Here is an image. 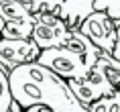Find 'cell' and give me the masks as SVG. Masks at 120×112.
<instances>
[{
    "instance_id": "16",
    "label": "cell",
    "mask_w": 120,
    "mask_h": 112,
    "mask_svg": "<svg viewBox=\"0 0 120 112\" xmlns=\"http://www.w3.org/2000/svg\"><path fill=\"white\" fill-rule=\"evenodd\" d=\"M2 31H4V20L0 19V39H2Z\"/></svg>"
},
{
    "instance_id": "8",
    "label": "cell",
    "mask_w": 120,
    "mask_h": 112,
    "mask_svg": "<svg viewBox=\"0 0 120 112\" xmlns=\"http://www.w3.org/2000/svg\"><path fill=\"white\" fill-rule=\"evenodd\" d=\"M0 19L6 23H35V14L20 0H0Z\"/></svg>"
},
{
    "instance_id": "9",
    "label": "cell",
    "mask_w": 120,
    "mask_h": 112,
    "mask_svg": "<svg viewBox=\"0 0 120 112\" xmlns=\"http://www.w3.org/2000/svg\"><path fill=\"white\" fill-rule=\"evenodd\" d=\"M98 65L102 67V71H104V75L108 77V81L120 92V65L114 61V57L102 53L100 59H98Z\"/></svg>"
},
{
    "instance_id": "7",
    "label": "cell",
    "mask_w": 120,
    "mask_h": 112,
    "mask_svg": "<svg viewBox=\"0 0 120 112\" xmlns=\"http://www.w3.org/2000/svg\"><path fill=\"white\" fill-rule=\"evenodd\" d=\"M41 55V49L29 41H14V39H0V71L10 73L20 65L37 61Z\"/></svg>"
},
{
    "instance_id": "14",
    "label": "cell",
    "mask_w": 120,
    "mask_h": 112,
    "mask_svg": "<svg viewBox=\"0 0 120 112\" xmlns=\"http://www.w3.org/2000/svg\"><path fill=\"white\" fill-rule=\"evenodd\" d=\"M25 112H53L49 108V106H41V104H37V106H31V108H26Z\"/></svg>"
},
{
    "instance_id": "3",
    "label": "cell",
    "mask_w": 120,
    "mask_h": 112,
    "mask_svg": "<svg viewBox=\"0 0 120 112\" xmlns=\"http://www.w3.org/2000/svg\"><path fill=\"white\" fill-rule=\"evenodd\" d=\"M33 14L53 12L69 27L71 31L79 29L83 20L94 12L96 0H20Z\"/></svg>"
},
{
    "instance_id": "4",
    "label": "cell",
    "mask_w": 120,
    "mask_h": 112,
    "mask_svg": "<svg viewBox=\"0 0 120 112\" xmlns=\"http://www.w3.org/2000/svg\"><path fill=\"white\" fill-rule=\"evenodd\" d=\"M71 29L65 25L53 12H37L35 14V27H33V43L41 51L63 47L65 41L69 39Z\"/></svg>"
},
{
    "instance_id": "12",
    "label": "cell",
    "mask_w": 120,
    "mask_h": 112,
    "mask_svg": "<svg viewBox=\"0 0 120 112\" xmlns=\"http://www.w3.org/2000/svg\"><path fill=\"white\" fill-rule=\"evenodd\" d=\"M12 104V94H10V84H8V75L0 71V112H8Z\"/></svg>"
},
{
    "instance_id": "11",
    "label": "cell",
    "mask_w": 120,
    "mask_h": 112,
    "mask_svg": "<svg viewBox=\"0 0 120 112\" xmlns=\"http://www.w3.org/2000/svg\"><path fill=\"white\" fill-rule=\"evenodd\" d=\"M94 10H98V12H108V16L114 19L116 25H120V0H96Z\"/></svg>"
},
{
    "instance_id": "1",
    "label": "cell",
    "mask_w": 120,
    "mask_h": 112,
    "mask_svg": "<svg viewBox=\"0 0 120 112\" xmlns=\"http://www.w3.org/2000/svg\"><path fill=\"white\" fill-rule=\"evenodd\" d=\"M10 94L16 104L26 110L31 106H49L53 112H90L73 96L67 81L55 75L39 61L20 65L8 73Z\"/></svg>"
},
{
    "instance_id": "13",
    "label": "cell",
    "mask_w": 120,
    "mask_h": 112,
    "mask_svg": "<svg viewBox=\"0 0 120 112\" xmlns=\"http://www.w3.org/2000/svg\"><path fill=\"white\" fill-rule=\"evenodd\" d=\"M112 57H114V61L120 65V25H118V37H116V47H114Z\"/></svg>"
},
{
    "instance_id": "15",
    "label": "cell",
    "mask_w": 120,
    "mask_h": 112,
    "mask_svg": "<svg viewBox=\"0 0 120 112\" xmlns=\"http://www.w3.org/2000/svg\"><path fill=\"white\" fill-rule=\"evenodd\" d=\"M8 112H25V110H22V108H20V106L12 100V104H10V110H8Z\"/></svg>"
},
{
    "instance_id": "2",
    "label": "cell",
    "mask_w": 120,
    "mask_h": 112,
    "mask_svg": "<svg viewBox=\"0 0 120 112\" xmlns=\"http://www.w3.org/2000/svg\"><path fill=\"white\" fill-rule=\"evenodd\" d=\"M100 55L102 51L86 35H82L79 29H75V31H71L63 47L41 51L37 61L47 69H51L55 75H59L61 80L69 81L86 77L96 67Z\"/></svg>"
},
{
    "instance_id": "10",
    "label": "cell",
    "mask_w": 120,
    "mask_h": 112,
    "mask_svg": "<svg viewBox=\"0 0 120 112\" xmlns=\"http://www.w3.org/2000/svg\"><path fill=\"white\" fill-rule=\"evenodd\" d=\"M90 112H120V92L112 94V96H104V98L96 100L94 104L88 106Z\"/></svg>"
},
{
    "instance_id": "5",
    "label": "cell",
    "mask_w": 120,
    "mask_h": 112,
    "mask_svg": "<svg viewBox=\"0 0 120 112\" xmlns=\"http://www.w3.org/2000/svg\"><path fill=\"white\" fill-rule=\"evenodd\" d=\"M79 33L92 41V43L106 55H112L116 47V37H118V25L114 19L108 16V12H94L79 25Z\"/></svg>"
},
{
    "instance_id": "6",
    "label": "cell",
    "mask_w": 120,
    "mask_h": 112,
    "mask_svg": "<svg viewBox=\"0 0 120 112\" xmlns=\"http://www.w3.org/2000/svg\"><path fill=\"white\" fill-rule=\"evenodd\" d=\"M67 86L71 88L73 96H75L86 108H88L90 104H94L96 100L104 98V96H112V94L116 92V88L108 81V77L104 75V71H102V67L98 63H96V67L92 69L86 77H82V80H69Z\"/></svg>"
}]
</instances>
